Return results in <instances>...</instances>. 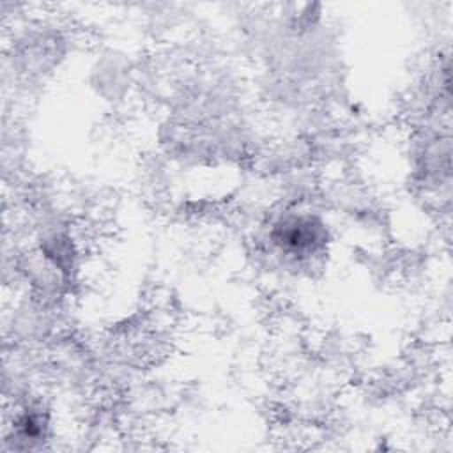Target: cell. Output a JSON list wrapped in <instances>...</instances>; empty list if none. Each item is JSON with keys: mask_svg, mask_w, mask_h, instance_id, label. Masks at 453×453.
<instances>
[{"mask_svg": "<svg viewBox=\"0 0 453 453\" xmlns=\"http://www.w3.org/2000/svg\"><path fill=\"white\" fill-rule=\"evenodd\" d=\"M274 242L290 255L306 257L324 242V228L311 216H294L276 225Z\"/></svg>", "mask_w": 453, "mask_h": 453, "instance_id": "obj_1", "label": "cell"}]
</instances>
